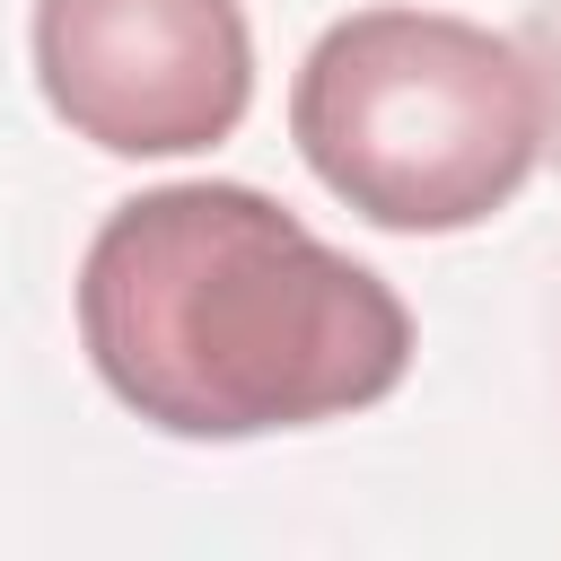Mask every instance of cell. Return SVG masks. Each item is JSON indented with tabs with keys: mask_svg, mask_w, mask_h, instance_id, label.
Instances as JSON below:
<instances>
[{
	"mask_svg": "<svg viewBox=\"0 0 561 561\" xmlns=\"http://www.w3.org/2000/svg\"><path fill=\"white\" fill-rule=\"evenodd\" d=\"M289 140L368 228L456 237L526 193L552 140V88L517 35L386 0L307 44L289 79Z\"/></svg>",
	"mask_w": 561,
	"mask_h": 561,
	"instance_id": "cell-2",
	"label": "cell"
},
{
	"mask_svg": "<svg viewBox=\"0 0 561 561\" xmlns=\"http://www.w3.org/2000/svg\"><path fill=\"white\" fill-rule=\"evenodd\" d=\"M79 342L167 438H263L368 412L412 368V307L254 184H158L79 254Z\"/></svg>",
	"mask_w": 561,
	"mask_h": 561,
	"instance_id": "cell-1",
	"label": "cell"
},
{
	"mask_svg": "<svg viewBox=\"0 0 561 561\" xmlns=\"http://www.w3.org/2000/svg\"><path fill=\"white\" fill-rule=\"evenodd\" d=\"M44 105L105 158L219 149L254 105L245 0H35Z\"/></svg>",
	"mask_w": 561,
	"mask_h": 561,
	"instance_id": "cell-3",
	"label": "cell"
}]
</instances>
